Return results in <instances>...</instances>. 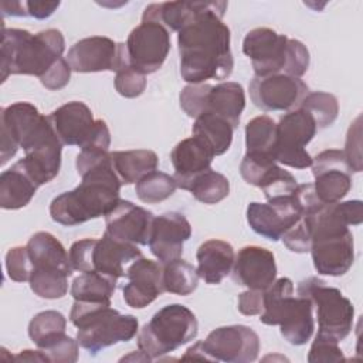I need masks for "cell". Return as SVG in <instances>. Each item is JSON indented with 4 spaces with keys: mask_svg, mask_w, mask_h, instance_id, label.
Returning <instances> with one entry per match:
<instances>
[{
    "mask_svg": "<svg viewBox=\"0 0 363 363\" xmlns=\"http://www.w3.org/2000/svg\"><path fill=\"white\" fill-rule=\"evenodd\" d=\"M275 159L269 153H245L241 164H240V173L241 177L255 187L259 186L262 177L267 174V172L275 164Z\"/></svg>",
    "mask_w": 363,
    "mask_h": 363,
    "instance_id": "cell-40",
    "label": "cell"
},
{
    "mask_svg": "<svg viewBox=\"0 0 363 363\" xmlns=\"http://www.w3.org/2000/svg\"><path fill=\"white\" fill-rule=\"evenodd\" d=\"M309 68V51L306 45L299 41L289 38L288 41V61L284 74L295 78H301Z\"/></svg>",
    "mask_w": 363,
    "mask_h": 363,
    "instance_id": "cell-47",
    "label": "cell"
},
{
    "mask_svg": "<svg viewBox=\"0 0 363 363\" xmlns=\"http://www.w3.org/2000/svg\"><path fill=\"white\" fill-rule=\"evenodd\" d=\"M176 189L177 183L174 177L159 170L145 174L135 186L138 199L146 204H155L169 199Z\"/></svg>",
    "mask_w": 363,
    "mask_h": 363,
    "instance_id": "cell-34",
    "label": "cell"
},
{
    "mask_svg": "<svg viewBox=\"0 0 363 363\" xmlns=\"http://www.w3.org/2000/svg\"><path fill=\"white\" fill-rule=\"evenodd\" d=\"M72 269L79 272H99L118 279L126 277L129 267L142 255L135 244L122 242L106 231L101 238H84L75 241L69 248Z\"/></svg>",
    "mask_w": 363,
    "mask_h": 363,
    "instance_id": "cell-8",
    "label": "cell"
},
{
    "mask_svg": "<svg viewBox=\"0 0 363 363\" xmlns=\"http://www.w3.org/2000/svg\"><path fill=\"white\" fill-rule=\"evenodd\" d=\"M1 143L0 159L4 164L18 147L26 153L55 136L48 116H44L30 102H16L0 111Z\"/></svg>",
    "mask_w": 363,
    "mask_h": 363,
    "instance_id": "cell-9",
    "label": "cell"
},
{
    "mask_svg": "<svg viewBox=\"0 0 363 363\" xmlns=\"http://www.w3.org/2000/svg\"><path fill=\"white\" fill-rule=\"evenodd\" d=\"M38 187L20 163L16 162L0 174V207L4 210L26 207Z\"/></svg>",
    "mask_w": 363,
    "mask_h": 363,
    "instance_id": "cell-28",
    "label": "cell"
},
{
    "mask_svg": "<svg viewBox=\"0 0 363 363\" xmlns=\"http://www.w3.org/2000/svg\"><path fill=\"white\" fill-rule=\"evenodd\" d=\"M237 308L242 315H259L264 309V291L247 289L238 295Z\"/></svg>",
    "mask_w": 363,
    "mask_h": 363,
    "instance_id": "cell-50",
    "label": "cell"
},
{
    "mask_svg": "<svg viewBox=\"0 0 363 363\" xmlns=\"http://www.w3.org/2000/svg\"><path fill=\"white\" fill-rule=\"evenodd\" d=\"M196 315L184 305L172 303L159 309L138 332V347L150 360L179 349L197 336Z\"/></svg>",
    "mask_w": 363,
    "mask_h": 363,
    "instance_id": "cell-7",
    "label": "cell"
},
{
    "mask_svg": "<svg viewBox=\"0 0 363 363\" xmlns=\"http://www.w3.org/2000/svg\"><path fill=\"white\" fill-rule=\"evenodd\" d=\"M184 190L204 204H216L228 196L230 182L224 174L208 169L193 177Z\"/></svg>",
    "mask_w": 363,
    "mask_h": 363,
    "instance_id": "cell-33",
    "label": "cell"
},
{
    "mask_svg": "<svg viewBox=\"0 0 363 363\" xmlns=\"http://www.w3.org/2000/svg\"><path fill=\"white\" fill-rule=\"evenodd\" d=\"M309 363H320V362H345V356L342 349L339 347V342L316 335L309 353H308Z\"/></svg>",
    "mask_w": 363,
    "mask_h": 363,
    "instance_id": "cell-46",
    "label": "cell"
},
{
    "mask_svg": "<svg viewBox=\"0 0 363 363\" xmlns=\"http://www.w3.org/2000/svg\"><path fill=\"white\" fill-rule=\"evenodd\" d=\"M67 61L75 72L119 71L129 64L125 43L109 37L92 35L77 41L67 54Z\"/></svg>",
    "mask_w": 363,
    "mask_h": 363,
    "instance_id": "cell-15",
    "label": "cell"
},
{
    "mask_svg": "<svg viewBox=\"0 0 363 363\" xmlns=\"http://www.w3.org/2000/svg\"><path fill=\"white\" fill-rule=\"evenodd\" d=\"M312 306L311 299L294 296L292 281L282 277L264 291V309L259 313V320L264 325L279 326L281 335L288 343L302 346L313 335Z\"/></svg>",
    "mask_w": 363,
    "mask_h": 363,
    "instance_id": "cell-6",
    "label": "cell"
},
{
    "mask_svg": "<svg viewBox=\"0 0 363 363\" xmlns=\"http://www.w3.org/2000/svg\"><path fill=\"white\" fill-rule=\"evenodd\" d=\"M245 108V92L241 84L227 81L217 85H210L206 101L204 112H210L224 118L234 129L240 123L241 113Z\"/></svg>",
    "mask_w": 363,
    "mask_h": 363,
    "instance_id": "cell-27",
    "label": "cell"
},
{
    "mask_svg": "<svg viewBox=\"0 0 363 363\" xmlns=\"http://www.w3.org/2000/svg\"><path fill=\"white\" fill-rule=\"evenodd\" d=\"M315 177L313 189L323 204L340 201L352 189V169L340 149H328L315 156L312 162Z\"/></svg>",
    "mask_w": 363,
    "mask_h": 363,
    "instance_id": "cell-19",
    "label": "cell"
},
{
    "mask_svg": "<svg viewBox=\"0 0 363 363\" xmlns=\"http://www.w3.org/2000/svg\"><path fill=\"white\" fill-rule=\"evenodd\" d=\"M116 281L99 272H82L74 278L69 292L74 301L111 303V298L116 289Z\"/></svg>",
    "mask_w": 363,
    "mask_h": 363,
    "instance_id": "cell-31",
    "label": "cell"
},
{
    "mask_svg": "<svg viewBox=\"0 0 363 363\" xmlns=\"http://www.w3.org/2000/svg\"><path fill=\"white\" fill-rule=\"evenodd\" d=\"M14 360H18V362H48L47 356L38 349V350H30V349H26V350H21L17 356H14Z\"/></svg>",
    "mask_w": 363,
    "mask_h": 363,
    "instance_id": "cell-53",
    "label": "cell"
},
{
    "mask_svg": "<svg viewBox=\"0 0 363 363\" xmlns=\"http://www.w3.org/2000/svg\"><path fill=\"white\" fill-rule=\"evenodd\" d=\"M163 289L180 296L193 294L199 284L197 269L187 261L177 258L162 265Z\"/></svg>",
    "mask_w": 363,
    "mask_h": 363,
    "instance_id": "cell-32",
    "label": "cell"
},
{
    "mask_svg": "<svg viewBox=\"0 0 363 363\" xmlns=\"http://www.w3.org/2000/svg\"><path fill=\"white\" fill-rule=\"evenodd\" d=\"M27 250L33 264V269L41 271H61L71 277L72 267L69 255L64 245L47 231H38L30 237Z\"/></svg>",
    "mask_w": 363,
    "mask_h": 363,
    "instance_id": "cell-26",
    "label": "cell"
},
{
    "mask_svg": "<svg viewBox=\"0 0 363 363\" xmlns=\"http://www.w3.org/2000/svg\"><path fill=\"white\" fill-rule=\"evenodd\" d=\"M288 41L268 27L250 30L242 41V52L251 60L255 77L284 74L288 61Z\"/></svg>",
    "mask_w": 363,
    "mask_h": 363,
    "instance_id": "cell-17",
    "label": "cell"
},
{
    "mask_svg": "<svg viewBox=\"0 0 363 363\" xmlns=\"http://www.w3.org/2000/svg\"><path fill=\"white\" fill-rule=\"evenodd\" d=\"M128 284L123 286V301L128 306L142 309L150 305L163 289L162 265L147 258H138L128 269Z\"/></svg>",
    "mask_w": 363,
    "mask_h": 363,
    "instance_id": "cell-23",
    "label": "cell"
},
{
    "mask_svg": "<svg viewBox=\"0 0 363 363\" xmlns=\"http://www.w3.org/2000/svg\"><path fill=\"white\" fill-rule=\"evenodd\" d=\"M277 123L268 115L252 118L245 125V146L248 153H269L275 145ZM274 156V155H272Z\"/></svg>",
    "mask_w": 363,
    "mask_h": 363,
    "instance_id": "cell-35",
    "label": "cell"
},
{
    "mask_svg": "<svg viewBox=\"0 0 363 363\" xmlns=\"http://www.w3.org/2000/svg\"><path fill=\"white\" fill-rule=\"evenodd\" d=\"M214 153L197 136L180 140L170 153V160L174 169V180L177 187L183 189L197 174L211 169Z\"/></svg>",
    "mask_w": 363,
    "mask_h": 363,
    "instance_id": "cell-24",
    "label": "cell"
},
{
    "mask_svg": "<svg viewBox=\"0 0 363 363\" xmlns=\"http://www.w3.org/2000/svg\"><path fill=\"white\" fill-rule=\"evenodd\" d=\"M52 129L62 145L98 147L108 150L111 132L105 121L94 119L89 106L81 101H71L48 115Z\"/></svg>",
    "mask_w": 363,
    "mask_h": 363,
    "instance_id": "cell-12",
    "label": "cell"
},
{
    "mask_svg": "<svg viewBox=\"0 0 363 363\" xmlns=\"http://www.w3.org/2000/svg\"><path fill=\"white\" fill-rule=\"evenodd\" d=\"M258 187L264 191L267 200H271L294 194L298 187V182L288 170L275 163L262 177Z\"/></svg>",
    "mask_w": 363,
    "mask_h": 363,
    "instance_id": "cell-39",
    "label": "cell"
},
{
    "mask_svg": "<svg viewBox=\"0 0 363 363\" xmlns=\"http://www.w3.org/2000/svg\"><path fill=\"white\" fill-rule=\"evenodd\" d=\"M299 108L305 109L313 118L318 130L330 126L339 113V102L336 96L323 91L309 92Z\"/></svg>",
    "mask_w": 363,
    "mask_h": 363,
    "instance_id": "cell-36",
    "label": "cell"
},
{
    "mask_svg": "<svg viewBox=\"0 0 363 363\" xmlns=\"http://www.w3.org/2000/svg\"><path fill=\"white\" fill-rule=\"evenodd\" d=\"M191 132L211 149L214 156H220L230 149L234 128L224 118L206 112L196 118Z\"/></svg>",
    "mask_w": 363,
    "mask_h": 363,
    "instance_id": "cell-30",
    "label": "cell"
},
{
    "mask_svg": "<svg viewBox=\"0 0 363 363\" xmlns=\"http://www.w3.org/2000/svg\"><path fill=\"white\" fill-rule=\"evenodd\" d=\"M28 282L31 291L44 299H60L68 292V275L61 271L33 269Z\"/></svg>",
    "mask_w": 363,
    "mask_h": 363,
    "instance_id": "cell-38",
    "label": "cell"
},
{
    "mask_svg": "<svg viewBox=\"0 0 363 363\" xmlns=\"http://www.w3.org/2000/svg\"><path fill=\"white\" fill-rule=\"evenodd\" d=\"M311 233V255L313 267L320 275H345L354 261V244L349 225L363 221L360 200L323 204L313 214L305 216Z\"/></svg>",
    "mask_w": 363,
    "mask_h": 363,
    "instance_id": "cell-3",
    "label": "cell"
},
{
    "mask_svg": "<svg viewBox=\"0 0 363 363\" xmlns=\"http://www.w3.org/2000/svg\"><path fill=\"white\" fill-rule=\"evenodd\" d=\"M130 67L143 75L156 72L170 51V31L159 21L142 20L125 43Z\"/></svg>",
    "mask_w": 363,
    "mask_h": 363,
    "instance_id": "cell-14",
    "label": "cell"
},
{
    "mask_svg": "<svg viewBox=\"0 0 363 363\" xmlns=\"http://www.w3.org/2000/svg\"><path fill=\"white\" fill-rule=\"evenodd\" d=\"M115 172L122 184H132L157 169L159 157L149 149L116 150L111 153Z\"/></svg>",
    "mask_w": 363,
    "mask_h": 363,
    "instance_id": "cell-29",
    "label": "cell"
},
{
    "mask_svg": "<svg viewBox=\"0 0 363 363\" xmlns=\"http://www.w3.org/2000/svg\"><path fill=\"white\" fill-rule=\"evenodd\" d=\"M227 1H203L197 16L177 34L180 74L189 84L227 79L234 68L230 28L223 23Z\"/></svg>",
    "mask_w": 363,
    "mask_h": 363,
    "instance_id": "cell-1",
    "label": "cell"
},
{
    "mask_svg": "<svg viewBox=\"0 0 363 363\" xmlns=\"http://www.w3.org/2000/svg\"><path fill=\"white\" fill-rule=\"evenodd\" d=\"M248 91L252 104L265 112L296 109L309 94L308 85L301 78L285 74L254 77Z\"/></svg>",
    "mask_w": 363,
    "mask_h": 363,
    "instance_id": "cell-16",
    "label": "cell"
},
{
    "mask_svg": "<svg viewBox=\"0 0 363 363\" xmlns=\"http://www.w3.org/2000/svg\"><path fill=\"white\" fill-rule=\"evenodd\" d=\"M196 258L199 278L210 285H217L231 272L235 254L230 242L211 238L199 247Z\"/></svg>",
    "mask_w": 363,
    "mask_h": 363,
    "instance_id": "cell-25",
    "label": "cell"
},
{
    "mask_svg": "<svg viewBox=\"0 0 363 363\" xmlns=\"http://www.w3.org/2000/svg\"><path fill=\"white\" fill-rule=\"evenodd\" d=\"M190 237L189 220L182 213L169 211L153 218L147 245L160 264H166L182 257L183 244Z\"/></svg>",
    "mask_w": 363,
    "mask_h": 363,
    "instance_id": "cell-21",
    "label": "cell"
},
{
    "mask_svg": "<svg viewBox=\"0 0 363 363\" xmlns=\"http://www.w3.org/2000/svg\"><path fill=\"white\" fill-rule=\"evenodd\" d=\"M1 10H3V16L27 17L26 1H3Z\"/></svg>",
    "mask_w": 363,
    "mask_h": 363,
    "instance_id": "cell-52",
    "label": "cell"
},
{
    "mask_svg": "<svg viewBox=\"0 0 363 363\" xmlns=\"http://www.w3.org/2000/svg\"><path fill=\"white\" fill-rule=\"evenodd\" d=\"M69 320L78 329L79 346L92 356L105 347L133 339L139 332V322L133 315H122L111 308V303L102 302L74 301Z\"/></svg>",
    "mask_w": 363,
    "mask_h": 363,
    "instance_id": "cell-5",
    "label": "cell"
},
{
    "mask_svg": "<svg viewBox=\"0 0 363 363\" xmlns=\"http://www.w3.org/2000/svg\"><path fill=\"white\" fill-rule=\"evenodd\" d=\"M362 128H360V116L354 119L353 123H350V128L347 130L346 143H345V157L352 169V172H362Z\"/></svg>",
    "mask_w": 363,
    "mask_h": 363,
    "instance_id": "cell-48",
    "label": "cell"
},
{
    "mask_svg": "<svg viewBox=\"0 0 363 363\" xmlns=\"http://www.w3.org/2000/svg\"><path fill=\"white\" fill-rule=\"evenodd\" d=\"M298 295L311 299L316 306L318 335L340 342L350 333L354 308L337 288L328 286L318 277H309L299 282Z\"/></svg>",
    "mask_w": 363,
    "mask_h": 363,
    "instance_id": "cell-10",
    "label": "cell"
},
{
    "mask_svg": "<svg viewBox=\"0 0 363 363\" xmlns=\"http://www.w3.org/2000/svg\"><path fill=\"white\" fill-rule=\"evenodd\" d=\"M1 81L9 75H35L38 79L62 58L65 40L60 30L31 34L21 28H1Z\"/></svg>",
    "mask_w": 363,
    "mask_h": 363,
    "instance_id": "cell-4",
    "label": "cell"
},
{
    "mask_svg": "<svg viewBox=\"0 0 363 363\" xmlns=\"http://www.w3.org/2000/svg\"><path fill=\"white\" fill-rule=\"evenodd\" d=\"M281 240L284 241L285 247L292 252H308L312 244V233L306 217L302 216L296 224H294L282 234Z\"/></svg>",
    "mask_w": 363,
    "mask_h": 363,
    "instance_id": "cell-45",
    "label": "cell"
},
{
    "mask_svg": "<svg viewBox=\"0 0 363 363\" xmlns=\"http://www.w3.org/2000/svg\"><path fill=\"white\" fill-rule=\"evenodd\" d=\"M78 340H74L65 333L48 340L38 347L52 363H75L78 360Z\"/></svg>",
    "mask_w": 363,
    "mask_h": 363,
    "instance_id": "cell-41",
    "label": "cell"
},
{
    "mask_svg": "<svg viewBox=\"0 0 363 363\" xmlns=\"http://www.w3.org/2000/svg\"><path fill=\"white\" fill-rule=\"evenodd\" d=\"M75 166L81 183L57 196L50 204L51 218L65 227L106 216L119 201L122 186L108 150L84 147L77 155Z\"/></svg>",
    "mask_w": 363,
    "mask_h": 363,
    "instance_id": "cell-2",
    "label": "cell"
},
{
    "mask_svg": "<svg viewBox=\"0 0 363 363\" xmlns=\"http://www.w3.org/2000/svg\"><path fill=\"white\" fill-rule=\"evenodd\" d=\"M146 75L136 71L130 65H125L119 71H116L115 89L119 95L125 98H136L142 95L146 89Z\"/></svg>",
    "mask_w": 363,
    "mask_h": 363,
    "instance_id": "cell-42",
    "label": "cell"
},
{
    "mask_svg": "<svg viewBox=\"0 0 363 363\" xmlns=\"http://www.w3.org/2000/svg\"><path fill=\"white\" fill-rule=\"evenodd\" d=\"M210 88V84H189L186 85L179 96L182 109L187 113L190 118H197L204 112V101L207 91Z\"/></svg>",
    "mask_w": 363,
    "mask_h": 363,
    "instance_id": "cell-44",
    "label": "cell"
},
{
    "mask_svg": "<svg viewBox=\"0 0 363 363\" xmlns=\"http://www.w3.org/2000/svg\"><path fill=\"white\" fill-rule=\"evenodd\" d=\"M65 326L67 319L61 312L52 309L43 311L30 320L28 336L37 345V347H41L48 340L65 333Z\"/></svg>",
    "mask_w": 363,
    "mask_h": 363,
    "instance_id": "cell-37",
    "label": "cell"
},
{
    "mask_svg": "<svg viewBox=\"0 0 363 363\" xmlns=\"http://www.w3.org/2000/svg\"><path fill=\"white\" fill-rule=\"evenodd\" d=\"M6 271L11 281L26 282L30 279L33 264L27 247H13L6 254Z\"/></svg>",
    "mask_w": 363,
    "mask_h": 363,
    "instance_id": "cell-43",
    "label": "cell"
},
{
    "mask_svg": "<svg viewBox=\"0 0 363 363\" xmlns=\"http://www.w3.org/2000/svg\"><path fill=\"white\" fill-rule=\"evenodd\" d=\"M231 274L238 285L265 291L277 279L275 257L264 247H242L234 258Z\"/></svg>",
    "mask_w": 363,
    "mask_h": 363,
    "instance_id": "cell-22",
    "label": "cell"
},
{
    "mask_svg": "<svg viewBox=\"0 0 363 363\" xmlns=\"http://www.w3.org/2000/svg\"><path fill=\"white\" fill-rule=\"evenodd\" d=\"M302 217L294 194L271 199L267 203L252 201L247 207L250 227L269 241L281 240L282 234Z\"/></svg>",
    "mask_w": 363,
    "mask_h": 363,
    "instance_id": "cell-18",
    "label": "cell"
},
{
    "mask_svg": "<svg viewBox=\"0 0 363 363\" xmlns=\"http://www.w3.org/2000/svg\"><path fill=\"white\" fill-rule=\"evenodd\" d=\"M153 218L152 211L129 200L119 199L115 207L105 216L106 233L122 242L147 245Z\"/></svg>",
    "mask_w": 363,
    "mask_h": 363,
    "instance_id": "cell-20",
    "label": "cell"
},
{
    "mask_svg": "<svg viewBox=\"0 0 363 363\" xmlns=\"http://www.w3.org/2000/svg\"><path fill=\"white\" fill-rule=\"evenodd\" d=\"M318 128L313 118L302 108L286 112L277 123L272 155L277 163L294 169L312 166L313 159L305 146L313 139Z\"/></svg>",
    "mask_w": 363,
    "mask_h": 363,
    "instance_id": "cell-13",
    "label": "cell"
},
{
    "mask_svg": "<svg viewBox=\"0 0 363 363\" xmlns=\"http://www.w3.org/2000/svg\"><path fill=\"white\" fill-rule=\"evenodd\" d=\"M71 67L67 61V58H60L52 67L51 69L43 75L40 78V82L43 84V86H45L50 91H58L62 89L71 78Z\"/></svg>",
    "mask_w": 363,
    "mask_h": 363,
    "instance_id": "cell-49",
    "label": "cell"
},
{
    "mask_svg": "<svg viewBox=\"0 0 363 363\" xmlns=\"http://www.w3.org/2000/svg\"><path fill=\"white\" fill-rule=\"evenodd\" d=\"M258 335L245 325H230L211 330L206 340H200L190 346L182 359L248 363L254 362L258 357Z\"/></svg>",
    "mask_w": 363,
    "mask_h": 363,
    "instance_id": "cell-11",
    "label": "cell"
},
{
    "mask_svg": "<svg viewBox=\"0 0 363 363\" xmlns=\"http://www.w3.org/2000/svg\"><path fill=\"white\" fill-rule=\"evenodd\" d=\"M58 7L60 1H26L27 16L38 20L48 18Z\"/></svg>",
    "mask_w": 363,
    "mask_h": 363,
    "instance_id": "cell-51",
    "label": "cell"
}]
</instances>
